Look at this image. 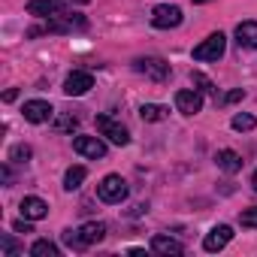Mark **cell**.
I'll return each mask as SVG.
<instances>
[{"label":"cell","instance_id":"cell-1","mask_svg":"<svg viewBox=\"0 0 257 257\" xmlns=\"http://www.w3.org/2000/svg\"><path fill=\"white\" fill-rule=\"evenodd\" d=\"M97 134L106 137V140L115 143V146H127V143H131V134H127V127L118 124L112 115H97Z\"/></svg>","mask_w":257,"mask_h":257},{"label":"cell","instance_id":"cell-2","mask_svg":"<svg viewBox=\"0 0 257 257\" xmlns=\"http://www.w3.org/2000/svg\"><path fill=\"white\" fill-rule=\"evenodd\" d=\"M224 52H227V37L218 31L194 49V61H218V58H224Z\"/></svg>","mask_w":257,"mask_h":257},{"label":"cell","instance_id":"cell-3","mask_svg":"<svg viewBox=\"0 0 257 257\" xmlns=\"http://www.w3.org/2000/svg\"><path fill=\"white\" fill-rule=\"evenodd\" d=\"M97 197H100L103 203H124V200H127V182L112 173V176H106V179L97 185Z\"/></svg>","mask_w":257,"mask_h":257},{"label":"cell","instance_id":"cell-4","mask_svg":"<svg viewBox=\"0 0 257 257\" xmlns=\"http://www.w3.org/2000/svg\"><path fill=\"white\" fill-rule=\"evenodd\" d=\"M134 70L143 73V76L152 79V82H167V79H170V64H167L164 58H137V61H134Z\"/></svg>","mask_w":257,"mask_h":257},{"label":"cell","instance_id":"cell-5","mask_svg":"<svg viewBox=\"0 0 257 257\" xmlns=\"http://www.w3.org/2000/svg\"><path fill=\"white\" fill-rule=\"evenodd\" d=\"M182 10L179 7H170V4H161V7H155L152 10V25L155 28H161V31H170V28H179L182 25Z\"/></svg>","mask_w":257,"mask_h":257},{"label":"cell","instance_id":"cell-6","mask_svg":"<svg viewBox=\"0 0 257 257\" xmlns=\"http://www.w3.org/2000/svg\"><path fill=\"white\" fill-rule=\"evenodd\" d=\"M91 88H94V76L85 73V70H73V73L67 76V82H64V94H67V97H82V94H88Z\"/></svg>","mask_w":257,"mask_h":257},{"label":"cell","instance_id":"cell-7","mask_svg":"<svg viewBox=\"0 0 257 257\" xmlns=\"http://www.w3.org/2000/svg\"><path fill=\"white\" fill-rule=\"evenodd\" d=\"M176 106H179V112H185V115H197V112L203 109V91H197V88H182V91H176Z\"/></svg>","mask_w":257,"mask_h":257},{"label":"cell","instance_id":"cell-8","mask_svg":"<svg viewBox=\"0 0 257 257\" xmlns=\"http://www.w3.org/2000/svg\"><path fill=\"white\" fill-rule=\"evenodd\" d=\"M22 112H25V121H31V124H46L55 115L52 103H46V100H28Z\"/></svg>","mask_w":257,"mask_h":257},{"label":"cell","instance_id":"cell-9","mask_svg":"<svg viewBox=\"0 0 257 257\" xmlns=\"http://www.w3.org/2000/svg\"><path fill=\"white\" fill-rule=\"evenodd\" d=\"M73 149H76V155H82V158H106V143L103 140H97V137H76L73 140Z\"/></svg>","mask_w":257,"mask_h":257},{"label":"cell","instance_id":"cell-10","mask_svg":"<svg viewBox=\"0 0 257 257\" xmlns=\"http://www.w3.org/2000/svg\"><path fill=\"white\" fill-rule=\"evenodd\" d=\"M233 239V227H227V224H218V227H212L209 233H206V239H203V248L209 251V254H215V251H221L227 242Z\"/></svg>","mask_w":257,"mask_h":257},{"label":"cell","instance_id":"cell-11","mask_svg":"<svg viewBox=\"0 0 257 257\" xmlns=\"http://www.w3.org/2000/svg\"><path fill=\"white\" fill-rule=\"evenodd\" d=\"M19 209H22V215H25V218H31V221H40V218H46V215H49V203H46V200H40V197H25Z\"/></svg>","mask_w":257,"mask_h":257},{"label":"cell","instance_id":"cell-12","mask_svg":"<svg viewBox=\"0 0 257 257\" xmlns=\"http://www.w3.org/2000/svg\"><path fill=\"white\" fill-rule=\"evenodd\" d=\"M236 43H239V49H257V22H239Z\"/></svg>","mask_w":257,"mask_h":257},{"label":"cell","instance_id":"cell-13","mask_svg":"<svg viewBox=\"0 0 257 257\" xmlns=\"http://www.w3.org/2000/svg\"><path fill=\"white\" fill-rule=\"evenodd\" d=\"M28 13H31V16H40V19H46V16H61V13H64V4H61V0H31V4H28Z\"/></svg>","mask_w":257,"mask_h":257},{"label":"cell","instance_id":"cell-14","mask_svg":"<svg viewBox=\"0 0 257 257\" xmlns=\"http://www.w3.org/2000/svg\"><path fill=\"white\" fill-rule=\"evenodd\" d=\"M103 236H106V224H100V221H88L79 227V239L85 245H97V242H103Z\"/></svg>","mask_w":257,"mask_h":257},{"label":"cell","instance_id":"cell-15","mask_svg":"<svg viewBox=\"0 0 257 257\" xmlns=\"http://www.w3.org/2000/svg\"><path fill=\"white\" fill-rule=\"evenodd\" d=\"M215 164H218L224 173H230V176L242 170V158H239L236 152H230V149H221V152L215 155Z\"/></svg>","mask_w":257,"mask_h":257},{"label":"cell","instance_id":"cell-16","mask_svg":"<svg viewBox=\"0 0 257 257\" xmlns=\"http://www.w3.org/2000/svg\"><path fill=\"white\" fill-rule=\"evenodd\" d=\"M152 251H158V254H182L185 248H182V242H176L170 236H155L152 239Z\"/></svg>","mask_w":257,"mask_h":257},{"label":"cell","instance_id":"cell-17","mask_svg":"<svg viewBox=\"0 0 257 257\" xmlns=\"http://www.w3.org/2000/svg\"><path fill=\"white\" fill-rule=\"evenodd\" d=\"M85 176H88L85 167H70V170L64 173V191H79L82 182H85Z\"/></svg>","mask_w":257,"mask_h":257},{"label":"cell","instance_id":"cell-18","mask_svg":"<svg viewBox=\"0 0 257 257\" xmlns=\"http://www.w3.org/2000/svg\"><path fill=\"white\" fill-rule=\"evenodd\" d=\"M31 254H34V257H61L58 245L49 242V239H37V242L31 245Z\"/></svg>","mask_w":257,"mask_h":257},{"label":"cell","instance_id":"cell-19","mask_svg":"<svg viewBox=\"0 0 257 257\" xmlns=\"http://www.w3.org/2000/svg\"><path fill=\"white\" fill-rule=\"evenodd\" d=\"M140 118H143V121H164V118H167V109L158 106V103H143V106H140Z\"/></svg>","mask_w":257,"mask_h":257},{"label":"cell","instance_id":"cell-20","mask_svg":"<svg viewBox=\"0 0 257 257\" xmlns=\"http://www.w3.org/2000/svg\"><path fill=\"white\" fill-rule=\"evenodd\" d=\"M191 85L197 88V91H203V94H215V85L209 82V76H203V73H191Z\"/></svg>","mask_w":257,"mask_h":257},{"label":"cell","instance_id":"cell-21","mask_svg":"<svg viewBox=\"0 0 257 257\" xmlns=\"http://www.w3.org/2000/svg\"><path fill=\"white\" fill-rule=\"evenodd\" d=\"M233 131H251V127H254V118L251 115H245V112H239V115H233Z\"/></svg>","mask_w":257,"mask_h":257},{"label":"cell","instance_id":"cell-22","mask_svg":"<svg viewBox=\"0 0 257 257\" xmlns=\"http://www.w3.org/2000/svg\"><path fill=\"white\" fill-rule=\"evenodd\" d=\"M10 161H16V164H25V161H31V149H28V146H16V149L10 152Z\"/></svg>","mask_w":257,"mask_h":257},{"label":"cell","instance_id":"cell-23","mask_svg":"<svg viewBox=\"0 0 257 257\" xmlns=\"http://www.w3.org/2000/svg\"><path fill=\"white\" fill-rule=\"evenodd\" d=\"M0 248H4L7 257H16V254H19V245H16L13 236H0Z\"/></svg>","mask_w":257,"mask_h":257},{"label":"cell","instance_id":"cell-24","mask_svg":"<svg viewBox=\"0 0 257 257\" xmlns=\"http://www.w3.org/2000/svg\"><path fill=\"white\" fill-rule=\"evenodd\" d=\"M239 224H242V227H257V206H254V209H245V212L239 215Z\"/></svg>","mask_w":257,"mask_h":257},{"label":"cell","instance_id":"cell-25","mask_svg":"<svg viewBox=\"0 0 257 257\" xmlns=\"http://www.w3.org/2000/svg\"><path fill=\"white\" fill-rule=\"evenodd\" d=\"M55 127H58V131H76L79 121H76L73 115H64V118H58V121H55Z\"/></svg>","mask_w":257,"mask_h":257},{"label":"cell","instance_id":"cell-26","mask_svg":"<svg viewBox=\"0 0 257 257\" xmlns=\"http://www.w3.org/2000/svg\"><path fill=\"white\" fill-rule=\"evenodd\" d=\"M64 242H67L70 248H85V242L79 239V230H67V233H64Z\"/></svg>","mask_w":257,"mask_h":257},{"label":"cell","instance_id":"cell-27","mask_svg":"<svg viewBox=\"0 0 257 257\" xmlns=\"http://www.w3.org/2000/svg\"><path fill=\"white\" fill-rule=\"evenodd\" d=\"M13 230H16V233H34V230H31V218L16 221V224H13Z\"/></svg>","mask_w":257,"mask_h":257},{"label":"cell","instance_id":"cell-28","mask_svg":"<svg viewBox=\"0 0 257 257\" xmlns=\"http://www.w3.org/2000/svg\"><path fill=\"white\" fill-rule=\"evenodd\" d=\"M242 97H245V91H242V88H233V91H230V94L224 97V103H239Z\"/></svg>","mask_w":257,"mask_h":257},{"label":"cell","instance_id":"cell-29","mask_svg":"<svg viewBox=\"0 0 257 257\" xmlns=\"http://www.w3.org/2000/svg\"><path fill=\"white\" fill-rule=\"evenodd\" d=\"M16 97H19V88H10V91H7V94H4V100H7V103H13V100H16Z\"/></svg>","mask_w":257,"mask_h":257},{"label":"cell","instance_id":"cell-30","mask_svg":"<svg viewBox=\"0 0 257 257\" xmlns=\"http://www.w3.org/2000/svg\"><path fill=\"white\" fill-rule=\"evenodd\" d=\"M0 176H4V182H7V185L13 182V173H10V167H4V170H0Z\"/></svg>","mask_w":257,"mask_h":257},{"label":"cell","instance_id":"cell-31","mask_svg":"<svg viewBox=\"0 0 257 257\" xmlns=\"http://www.w3.org/2000/svg\"><path fill=\"white\" fill-rule=\"evenodd\" d=\"M251 185H254V191H257V173H254V176H251Z\"/></svg>","mask_w":257,"mask_h":257},{"label":"cell","instance_id":"cell-32","mask_svg":"<svg viewBox=\"0 0 257 257\" xmlns=\"http://www.w3.org/2000/svg\"><path fill=\"white\" fill-rule=\"evenodd\" d=\"M194 4H209V0H194Z\"/></svg>","mask_w":257,"mask_h":257},{"label":"cell","instance_id":"cell-33","mask_svg":"<svg viewBox=\"0 0 257 257\" xmlns=\"http://www.w3.org/2000/svg\"><path fill=\"white\" fill-rule=\"evenodd\" d=\"M76 4H88V0H76Z\"/></svg>","mask_w":257,"mask_h":257}]
</instances>
